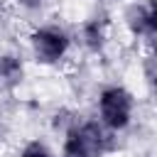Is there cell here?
Masks as SVG:
<instances>
[{
  "instance_id": "6da1fadb",
  "label": "cell",
  "mask_w": 157,
  "mask_h": 157,
  "mask_svg": "<svg viewBox=\"0 0 157 157\" xmlns=\"http://www.w3.org/2000/svg\"><path fill=\"white\" fill-rule=\"evenodd\" d=\"M110 150V130L103 123H74L64 137V157H103Z\"/></svg>"
},
{
  "instance_id": "7a4b0ae2",
  "label": "cell",
  "mask_w": 157,
  "mask_h": 157,
  "mask_svg": "<svg viewBox=\"0 0 157 157\" xmlns=\"http://www.w3.org/2000/svg\"><path fill=\"white\" fill-rule=\"evenodd\" d=\"M98 115L101 123L108 130H123L128 128L132 118V96L123 86H108L98 96Z\"/></svg>"
},
{
  "instance_id": "3957f363",
  "label": "cell",
  "mask_w": 157,
  "mask_h": 157,
  "mask_svg": "<svg viewBox=\"0 0 157 157\" xmlns=\"http://www.w3.org/2000/svg\"><path fill=\"white\" fill-rule=\"evenodd\" d=\"M29 39H32L34 56L44 64H54L69 52V34L59 27H39L32 32Z\"/></svg>"
},
{
  "instance_id": "277c9868",
  "label": "cell",
  "mask_w": 157,
  "mask_h": 157,
  "mask_svg": "<svg viewBox=\"0 0 157 157\" xmlns=\"http://www.w3.org/2000/svg\"><path fill=\"white\" fill-rule=\"evenodd\" d=\"M22 78V64L12 54H0V83L15 86Z\"/></svg>"
},
{
  "instance_id": "5b68a950",
  "label": "cell",
  "mask_w": 157,
  "mask_h": 157,
  "mask_svg": "<svg viewBox=\"0 0 157 157\" xmlns=\"http://www.w3.org/2000/svg\"><path fill=\"white\" fill-rule=\"evenodd\" d=\"M81 34H83V44H86L91 52H98V49L103 47V39H105V27H103V22H101L98 17H93V20H88V22L83 25Z\"/></svg>"
},
{
  "instance_id": "8992f818",
  "label": "cell",
  "mask_w": 157,
  "mask_h": 157,
  "mask_svg": "<svg viewBox=\"0 0 157 157\" xmlns=\"http://www.w3.org/2000/svg\"><path fill=\"white\" fill-rule=\"evenodd\" d=\"M125 22L130 27L132 34H150V17H147V7L142 5H132L125 12Z\"/></svg>"
},
{
  "instance_id": "52a82bcc",
  "label": "cell",
  "mask_w": 157,
  "mask_h": 157,
  "mask_svg": "<svg viewBox=\"0 0 157 157\" xmlns=\"http://www.w3.org/2000/svg\"><path fill=\"white\" fill-rule=\"evenodd\" d=\"M20 157H54V155L49 152V147H47L44 142L32 140V142H27V145H25V150H22V155H20Z\"/></svg>"
},
{
  "instance_id": "ba28073f",
  "label": "cell",
  "mask_w": 157,
  "mask_h": 157,
  "mask_svg": "<svg viewBox=\"0 0 157 157\" xmlns=\"http://www.w3.org/2000/svg\"><path fill=\"white\" fill-rule=\"evenodd\" d=\"M147 17H150V34H157V0H150Z\"/></svg>"
},
{
  "instance_id": "9c48e42d",
  "label": "cell",
  "mask_w": 157,
  "mask_h": 157,
  "mask_svg": "<svg viewBox=\"0 0 157 157\" xmlns=\"http://www.w3.org/2000/svg\"><path fill=\"white\" fill-rule=\"evenodd\" d=\"M22 7H27V10H37V7H42V2L44 0H17Z\"/></svg>"
},
{
  "instance_id": "30bf717a",
  "label": "cell",
  "mask_w": 157,
  "mask_h": 157,
  "mask_svg": "<svg viewBox=\"0 0 157 157\" xmlns=\"http://www.w3.org/2000/svg\"><path fill=\"white\" fill-rule=\"evenodd\" d=\"M152 37H155V39H152V52H155V54H152V61L157 64V34H152Z\"/></svg>"
},
{
  "instance_id": "8fae6325",
  "label": "cell",
  "mask_w": 157,
  "mask_h": 157,
  "mask_svg": "<svg viewBox=\"0 0 157 157\" xmlns=\"http://www.w3.org/2000/svg\"><path fill=\"white\" fill-rule=\"evenodd\" d=\"M155 83H157V76H155Z\"/></svg>"
}]
</instances>
